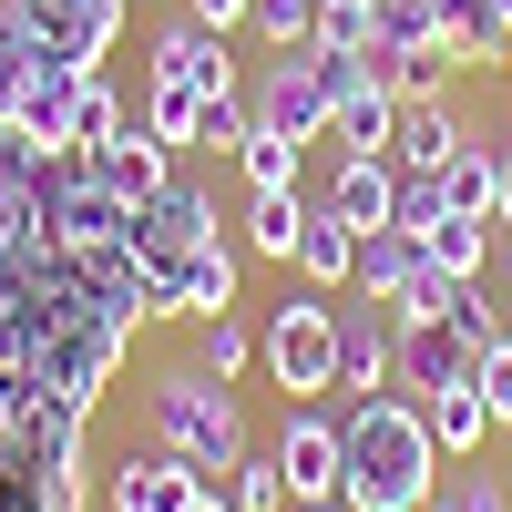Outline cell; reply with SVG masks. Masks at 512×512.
<instances>
[{"label": "cell", "instance_id": "cell-20", "mask_svg": "<svg viewBox=\"0 0 512 512\" xmlns=\"http://www.w3.org/2000/svg\"><path fill=\"white\" fill-rule=\"evenodd\" d=\"M420 256H431L441 277H482L492 267V216H431L420 226Z\"/></svg>", "mask_w": 512, "mask_h": 512}, {"label": "cell", "instance_id": "cell-4", "mask_svg": "<svg viewBox=\"0 0 512 512\" xmlns=\"http://www.w3.org/2000/svg\"><path fill=\"white\" fill-rule=\"evenodd\" d=\"M216 236H226L216 195H205V185H185V175L164 185V195H144V205H134V236H123V246H134V267H144V297H154V318H164V277H175L195 246H216Z\"/></svg>", "mask_w": 512, "mask_h": 512}, {"label": "cell", "instance_id": "cell-11", "mask_svg": "<svg viewBox=\"0 0 512 512\" xmlns=\"http://www.w3.org/2000/svg\"><path fill=\"white\" fill-rule=\"evenodd\" d=\"M236 287H246V267H236V246L216 236V246H195L175 277H164V318H226L236 308Z\"/></svg>", "mask_w": 512, "mask_h": 512}, {"label": "cell", "instance_id": "cell-37", "mask_svg": "<svg viewBox=\"0 0 512 512\" xmlns=\"http://www.w3.org/2000/svg\"><path fill=\"white\" fill-rule=\"evenodd\" d=\"M11 123H21V113H11V93H0V134H11Z\"/></svg>", "mask_w": 512, "mask_h": 512}, {"label": "cell", "instance_id": "cell-22", "mask_svg": "<svg viewBox=\"0 0 512 512\" xmlns=\"http://www.w3.org/2000/svg\"><path fill=\"white\" fill-rule=\"evenodd\" d=\"M297 164H308V144H287L277 123H246V144H236V175H246V195H277V185H297Z\"/></svg>", "mask_w": 512, "mask_h": 512}, {"label": "cell", "instance_id": "cell-33", "mask_svg": "<svg viewBox=\"0 0 512 512\" xmlns=\"http://www.w3.org/2000/svg\"><path fill=\"white\" fill-rule=\"evenodd\" d=\"M492 226H512V154H492Z\"/></svg>", "mask_w": 512, "mask_h": 512}, {"label": "cell", "instance_id": "cell-5", "mask_svg": "<svg viewBox=\"0 0 512 512\" xmlns=\"http://www.w3.org/2000/svg\"><path fill=\"white\" fill-rule=\"evenodd\" d=\"M123 11H134V0H0V21H11L41 62H72V72H103V52L123 41Z\"/></svg>", "mask_w": 512, "mask_h": 512}, {"label": "cell", "instance_id": "cell-28", "mask_svg": "<svg viewBox=\"0 0 512 512\" xmlns=\"http://www.w3.org/2000/svg\"><path fill=\"white\" fill-rule=\"evenodd\" d=\"M195 328H205V359H195V369H216V379H236V369L256 359V328H246L236 308H226V318H195Z\"/></svg>", "mask_w": 512, "mask_h": 512}, {"label": "cell", "instance_id": "cell-3", "mask_svg": "<svg viewBox=\"0 0 512 512\" xmlns=\"http://www.w3.org/2000/svg\"><path fill=\"white\" fill-rule=\"evenodd\" d=\"M256 359H267V379H277L287 400L338 390V308H328V287H308V297H287V308H267V328H256Z\"/></svg>", "mask_w": 512, "mask_h": 512}, {"label": "cell", "instance_id": "cell-23", "mask_svg": "<svg viewBox=\"0 0 512 512\" xmlns=\"http://www.w3.org/2000/svg\"><path fill=\"white\" fill-rule=\"evenodd\" d=\"M431 185H441V216H492V144H461Z\"/></svg>", "mask_w": 512, "mask_h": 512}, {"label": "cell", "instance_id": "cell-32", "mask_svg": "<svg viewBox=\"0 0 512 512\" xmlns=\"http://www.w3.org/2000/svg\"><path fill=\"white\" fill-rule=\"evenodd\" d=\"M246 11H256V0H185V21H205V31H236Z\"/></svg>", "mask_w": 512, "mask_h": 512}, {"label": "cell", "instance_id": "cell-9", "mask_svg": "<svg viewBox=\"0 0 512 512\" xmlns=\"http://www.w3.org/2000/svg\"><path fill=\"white\" fill-rule=\"evenodd\" d=\"M277 472H287L297 502H338L349 441H338V420H328V410H287V431H277Z\"/></svg>", "mask_w": 512, "mask_h": 512}, {"label": "cell", "instance_id": "cell-26", "mask_svg": "<svg viewBox=\"0 0 512 512\" xmlns=\"http://www.w3.org/2000/svg\"><path fill=\"white\" fill-rule=\"evenodd\" d=\"M246 123H256L246 93H205V113H195V154H236V144H246Z\"/></svg>", "mask_w": 512, "mask_h": 512}, {"label": "cell", "instance_id": "cell-15", "mask_svg": "<svg viewBox=\"0 0 512 512\" xmlns=\"http://www.w3.org/2000/svg\"><path fill=\"white\" fill-rule=\"evenodd\" d=\"M338 390H349V400L400 390V338H390V328H349V318H338Z\"/></svg>", "mask_w": 512, "mask_h": 512}, {"label": "cell", "instance_id": "cell-21", "mask_svg": "<svg viewBox=\"0 0 512 512\" xmlns=\"http://www.w3.org/2000/svg\"><path fill=\"white\" fill-rule=\"evenodd\" d=\"M420 420H431V441H441L451 461H472L482 441H502L492 410H482V390H441V400H420Z\"/></svg>", "mask_w": 512, "mask_h": 512}, {"label": "cell", "instance_id": "cell-6", "mask_svg": "<svg viewBox=\"0 0 512 512\" xmlns=\"http://www.w3.org/2000/svg\"><path fill=\"white\" fill-rule=\"evenodd\" d=\"M246 103H256V123H277L287 144H328V113H338V93H328V52H318V41L277 52L267 82H256Z\"/></svg>", "mask_w": 512, "mask_h": 512}, {"label": "cell", "instance_id": "cell-7", "mask_svg": "<svg viewBox=\"0 0 512 512\" xmlns=\"http://www.w3.org/2000/svg\"><path fill=\"white\" fill-rule=\"evenodd\" d=\"M144 93H236V52H226V31H205V21H164L154 31V62H144Z\"/></svg>", "mask_w": 512, "mask_h": 512}, {"label": "cell", "instance_id": "cell-35", "mask_svg": "<svg viewBox=\"0 0 512 512\" xmlns=\"http://www.w3.org/2000/svg\"><path fill=\"white\" fill-rule=\"evenodd\" d=\"M82 502H93V492H52V502H41V512H82Z\"/></svg>", "mask_w": 512, "mask_h": 512}, {"label": "cell", "instance_id": "cell-1", "mask_svg": "<svg viewBox=\"0 0 512 512\" xmlns=\"http://www.w3.org/2000/svg\"><path fill=\"white\" fill-rule=\"evenodd\" d=\"M338 441H349L338 512H431V492H441V441H431V420H420V400L379 390V400H359L349 420H338Z\"/></svg>", "mask_w": 512, "mask_h": 512}, {"label": "cell", "instance_id": "cell-19", "mask_svg": "<svg viewBox=\"0 0 512 512\" xmlns=\"http://www.w3.org/2000/svg\"><path fill=\"white\" fill-rule=\"evenodd\" d=\"M420 267H431V256H420V236H410V226H379V236H359V277H349V287H369L379 308H390Z\"/></svg>", "mask_w": 512, "mask_h": 512}, {"label": "cell", "instance_id": "cell-31", "mask_svg": "<svg viewBox=\"0 0 512 512\" xmlns=\"http://www.w3.org/2000/svg\"><path fill=\"white\" fill-rule=\"evenodd\" d=\"M472 390H482V410H492V431H512V338H492V349H482Z\"/></svg>", "mask_w": 512, "mask_h": 512}, {"label": "cell", "instance_id": "cell-24", "mask_svg": "<svg viewBox=\"0 0 512 512\" xmlns=\"http://www.w3.org/2000/svg\"><path fill=\"white\" fill-rule=\"evenodd\" d=\"M226 502H236V512H297V492H287V472H277V451H246L236 472H226Z\"/></svg>", "mask_w": 512, "mask_h": 512}, {"label": "cell", "instance_id": "cell-25", "mask_svg": "<svg viewBox=\"0 0 512 512\" xmlns=\"http://www.w3.org/2000/svg\"><path fill=\"white\" fill-rule=\"evenodd\" d=\"M123 123H134V103H123L113 82L93 72V82H82V113H72V154H93V144H113Z\"/></svg>", "mask_w": 512, "mask_h": 512}, {"label": "cell", "instance_id": "cell-29", "mask_svg": "<svg viewBox=\"0 0 512 512\" xmlns=\"http://www.w3.org/2000/svg\"><path fill=\"white\" fill-rule=\"evenodd\" d=\"M256 41H267V52H297V41H308L318 31V0H256Z\"/></svg>", "mask_w": 512, "mask_h": 512}, {"label": "cell", "instance_id": "cell-13", "mask_svg": "<svg viewBox=\"0 0 512 512\" xmlns=\"http://www.w3.org/2000/svg\"><path fill=\"white\" fill-rule=\"evenodd\" d=\"M328 205H338V216H349L359 236L400 226V164H390V154H338V185H328Z\"/></svg>", "mask_w": 512, "mask_h": 512}, {"label": "cell", "instance_id": "cell-17", "mask_svg": "<svg viewBox=\"0 0 512 512\" xmlns=\"http://www.w3.org/2000/svg\"><path fill=\"white\" fill-rule=\"evenodd\" d=\"M441 31H451V52L461 62H512V0H441Z\"/></svg>", "mask_w": 512, "mask_h": 512}, {"label": "cell", "instance_id": "cell-34", "mask_svg": "<svg viewBox=\"0 0 512 512\" xmlns=\"http://www.w3.org/2000/svg\"><path fill=\"white\" fill-rule=\"evenodd\" d=\"M185 512H236V502H226V482H205V492H195Z\"/></svg>", "mask_w": 512, "mask_h": 512}, {"label": "cell", "instance_id": "cell-18", "mask_svg": "<svg viewBox=\"0 0 512 512\" xmlns=\"http://www.w3.org/2000/svg\"><path fill=\"white\" fill-rule=\"evenodd\" d=\"M308 216H318V205L297 195V185L246 195V246H256V256H277V267H297V236H308Z\"/></svg>", "mask_w": 512, "mask_h": 512}, {"label": "cell", "instance_id": "cell-36", "mask_svg": "<svg viewBox=\"0 0 512 512\" xmlns=\"http://www.w3.org/2000/svg\"><path fill=\"white\" fill-rule=\"evenodd\" d=\"M502 287H512V226H502Z\"/></svg>", "mask_w": 512, "mask_h": 512}, {"label": "cell", "instance_id": "cell-10", "mask_svg": "<svg viewBox=\"0 0 512 512\" xmlns=\"http://www.w3.org/2000/svg\"><path fill=\"white\" fill-rule=\"evenodd\" d=\"M82 164H93V175H103L123 205H144V195H164V185H175V144H154V134H144V113L123 123L113 144H93Z\"/></svg>", "mask_w": 512, "mask_h": 512}, {"label": "cell", "instance_id": "cell-2", "mask_svg": "<svg viewBox=\"0 0 512 512\" xmlns=\"http://www.w3.org/2000/svg\"><path fill=\"white\" fill-rule=\"evenodd\" d=\"M144 420H154V451H175L185 472H205V482H226L236 461H246L236 379H216V369H164L154 390H144Z\"/></svg>", "mask_w": 512, "mask_h": 512}, {"label": "cell", "instance_id": "cell-12", "mask_svg": "<svg viewBox=\"0 0 512 512\" xmlns=\"http://www.w3.org/2000/svg\"><path fill=\"white\" fill-rule=\"evenodd\" d=\"M195 492H205V472H185L175 451H144V461H123L103 482V512H185Z\"/></svg>", "mask_w": 512, "mask_h": 512}, {"label": "cell", "instance_id": "cell-16", "mask_svg": "<svg viewBox=\"0 0 512 512\" xmlns=\"http://www.w3.org/2000/svg\"><path fill=\"white\" fill-rule=\"evenodd\" d=\"M297 277H308V287H349L359 277V226L338 216V205L308 216V236H297Z\"/></svg>", "mask_w": 512, "mask_h": 512}, {"label": "cell", "instance_id": "cell-30", "mask_svg": "<svg viewBox=\"0 0 512 512\" xmlns=\"http://www.w3.org/2000/svg\"><path fill=\"white\" fill-rule=\"evenodd\" d=\"M431 512H512L502 472H451V492H431Z\"/></svg>", "mask_w": 512, "mask_h": 512}, {"label": "cell", "instance_id": "cell-27", "mask_svg": "<svg viewBox=\"0 0 512 512\" xmlns=\"http://www.w3.org/2000/svg\"><path fill=\"white\" fill-rule=\"evenodd\" d=\"M318 52H369V41H379V21H369V0H318Z\"/></svg>", "mask_w": 512, "mask_h": 512}, {"label": "cell", "instance_id": "cell-14", "mask_svg": "<svg viewBox=\"0 0 512 512\" xmlns=\"http://www.w3.org/2000/svg\"><path fill=\"white\" fill-rule=\"evenodd\" d=\"M461 144H472V134H461V123H451V103L431 93V103H400V134H390V164H400V175H441V164H451Z\"/></svg>", "mask_w": 512, "mask_h": 512}, {"label": "cell", "instance_id": "cell-8", "mask_svg": "<svg viewBox=\"0 0 512 512\" xmlns=\"http://www.w3.org/2000/svg\"><path fill=\"white\" fill-rule=\"evenodd\" d=\"M400 338V390L410 400H441V390H472V369L492 338H472L461 318H420V328H390Z\"/></svg>", "mask_w": 512, "mask_h": 512}]
</instances>
